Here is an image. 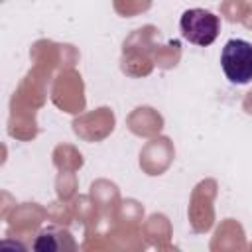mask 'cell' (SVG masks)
<instances>
[{"mask_svg": "<svg viewBox=\"0 0 252 252\" xmlns=\"http://www.w3.org/2000/svg\"><path fill=\"white\" fill-rule=\"evenodd\" d=\"M179 30L183 39L189 43L207 47L217 39L220 32V20L205 8H189L179 18Z\"/></svg>", "mask_w": 252, "mask_h": 252, "instance_id": "cell-1", "label": "cell"}, {"mask_svg": "<svg viewBox=\"0 0 252 252\" xmlns=\"http://www.w3.org/2000/svg\"><path fill=\"white\" fill-rule=\"evenodd\" d=\"M220 67L234 85L252 81V43L246 39H228L220 51Z\"/></svg>", "mask_w": 252, "mask_h": 252, "instance_id": "cell-2", "label": "cell"}]
</instances>
